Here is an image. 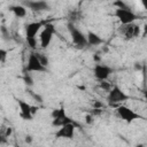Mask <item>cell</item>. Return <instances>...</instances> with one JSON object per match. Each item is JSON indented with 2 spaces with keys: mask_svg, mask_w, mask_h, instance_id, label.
<instances>
[{
  "mask_svg": "<svg viewBox=\"0 0 147 147\" xmlns=\"http://www.w3.org/2000/svg\"><path fill=\"white\" fill-rule=\"evenodd\" d=\"M40 28H41L40 22H32L25 26V39H26L28 46H30L32 49H34L37 47L36 36H37L38 31L40 30Z\"/></svg>",
  "mask_w": 147,
  "mask_h": 147,
  "instance_id": "6da1fadb",
  "label": "cell"
},
{
  "mask_svg": "<svg viewBox=\"0 0 147 147\" xmlns=\"http://www.w3.org/2000/svg\"><path fill=\"white\" fill-rule=\"evenodd\" d=\"M68 30H69V33H70V37H71L72 42L77 47L82 48V47H85L87 45V38H86V36L82 31H79L74 25V23H69L68 24Z\"/></svg>",
  "mask_w": 147,
  "mask_h": 147,
  "instance_id": "7a4b0ae2",
  "label": "cell"
},
{
  "mask_svg": "<svg viewBox=\"0 0 147 147\" xmlns=\"http://www.w3.org/2000/svg\"><path fill=\"white\" fill-rule=\"evenodd\" d=\"M52 117H53V122H52L53 126H60L61 127L68 123H71V119L67 116L63 107H61L59 109H53L52 110Z\"/></svg>",
  "mask_w": 147,
  "mask_h": 147,
  "instance_id": "3957f363",
  "label": "cell"
},
{
  "mask_svg": "<svg viewBox=\"0 0 147 147\" xmlns=\"http://www.w3.org/2000/svg\"><path fill=\"white\" fill-rule=\"evenodd\" d=\"M115 16L119 20L122 25L132 24L137 20V15L131 9H115Z\"/></svg>",
  "mask_w": 147,
  "mask_h": 147,
  "instance_id": "277c9868",
  "label": "cell"
},
{
  "mask_svg": "<svg viewBox=\"0 0 147 147\" xmlns=\"http://www.w3.org/2000/svg\"><path fill=\"white\" fill-rule=\"evenodd\" d=\"M116 111H117L118 116L122 119H124L126 123H132L133 121L139 119L141 117L138 113H136L133 109H131V108H129L126 106H118Z\"/></svg>",
  "mask_w": 147,
  "mask_h": 147,
  "instance_id": "5b68a950",
  "label": "cell"
},
{
  "mask_svg": "<svg viewBox=\"0 0 147 147\" xmlns=\"http://www.w3.org/2000/svg\"><path fill=\"white\" fill-rule=\"evenodd\" d=\"M127 99L129 95L125 94V92H123V90H121L118 86H113V88L108 92L107 95V101L109 103H119Z\"/></svg>",
  "mask_w": 147,
  "mask_h": 147,
  "instance_id": "8992f818",
  "label": "cell"
},
{
  "mask_svg": "<svg viewBox=\"0 0 147 147\" xmlns=\"http://www.w3.org/2000/svg\"><path fill=\"white\" fill-rule=\"evenodd\" d=\"M47 69L41 64L40 60L38 59L36 52L30 53L29 59H28V63H26V71H34V72H44Z\"/></svg>",
  "mask_w": 147,
  "mask_h": 147,
  "instance_id": "52a82bcc",
  "label": "cell"
},
{
  "mask_svg": "<svg viewBox=\"0 0 147 147\" xmlns=\"http://www.w3.org/2000/svg\"><path fill=\"white\" fill-rule=\"evenodd\" d=\"M54 32H55L54 26H53L51 23H47V24L45 25L44 30H42L41 33H40V46H41L42 48L48 47V45H49L51 41H52V37H53Z\"/></svg>",
  "mask_w": 147,
  "mask_h": 147,
  "instance_id": "ba28073f",
  "label": "cell"
},
{
  "mask_svg": "<svg viewBox=\"0 0 147 147\" xmlns=\"http://www.w3.org/2000/svg\"><path fill=\"white\" fill-rule=\"evenodd\" d=\"M113 69L106 64H101V63H98L94 65L93 68V74H94V77L99 80H106L111 74H113Z\"/></svg>",
  "mask_w": 147,
  "mask_h": 147,
  "instance_id": "9c48e42d",
  "label": "cell"
},
{
  "mask_svg": "<svg viewBox=\"0 0 147 147\" xmlns=\"http://www.w3.org/2000/svg\"><path fill=\"white\" fill-rule=\"evenodd\" d=\"M74 134H75V125L72 123H68L61 126L55 132V137L59 139H72Z\"/></svg>",
  "mask_w": 147,
  "mask_h": 147,
  "instance_id": "30bf717a",
  "label": "cell"
},
{
  "mask_svg": "<svg viewBox=\"0 0 147 147\" xmlns=\"http://www.w3.org/2000/svg\"><path fill=\"white\" fill-rule=\"evenodd\" d=\"M20 110H21V117L26 119V121H31L33 118V111H32V106L29 105L28 102L23 101V100H18L17 101Z\"/></svg>",
  "mask_w": 147,
  "mask_h": 147,
  "instance_id": "8fae6325",
  "label": "cell"
},
{
  "mask_svg": "<svg viewBox=\"0 0 147 147\" xmlns=\"http://www.w3.org/2000/svg\"><path fill=\"white\" fill-rule=\"evenodd\" d=\"M24 5L33 11H42L49 9V6L46 1H26L24 2Z\"/></svg>",
  "mask_w": 147,
  "mask_h": 147,
  "instance_id": "7c38bea8",
  "label": "cell"
},
{
  "mask_svg": "<svg viewBox=\"0 0 147 147\" xmlns=\"http://www.w3.org/2000/svg\"><path fill=\"white\" fill-rule=\"evenodd\" d=\"M86 38H87V44L91 45V46H98V45H101L103 42L102 38L99 34H96L95 32H92V31L87 32Z\"/></svg>",
  "mask_w": 147,
  "mask_h": 147,
  "instance_id": "4fadbf2b",
  "label": "cell"
},
{
  "mask_svg": "<svg viewBox=\"0 0 147 147\" xmlns=\"http://www.w3.org/2000/svg\"><path fill=\"white\" fill-rule=\"evenodd\" d=\"M121 32L125 37V39H132L134 38V23L127 24V25H122L121 26Z\"/></svg>",
  "mask_w": 147,
  "mask_h": 147,
  "instance_id": "5bb4252c",
  "label": "cell"
},
{
  "mask_svg": "<svg viewBox=\"0 0 147 147\" xmlns=\"http://www.w3.org/2000/svg\"><path fill=\"white\" fill-rule=\"evenodd\" d=\"M10 10L14 13V15L18 18L21 17H24L26 15V9L24 6H21V5H16V6H11L10 7Z\"/></svg>",
  "mask_w": 147,
  "mask_h": 147,
  "instance_id": "9a60e30c",
  "label": "cell"
},
{
  "mask_svg": "<svg viewBox=\"0 0 147 147\" xmlns=\"http://www.w3.org/2000/svg\"><path fill=\"white\" fill-rule=\"evenodd\" d=\"M36 54H37L38 59L40 60L41 64H42L45 68H47V65H48V57H47L45 54H42V53H38V52H36Z\"/></svg>",
  "mask_w": 147,
  "mask_h": 147,
  "instance_id": "2e32d148",
  "label": "cell"
},
{
  "mask_svg": "<svg viewBox=\"0 0 147 147\" xmlns=\"http://www.w3.org/2000/svg\"><path fill=\"white\" fill-rule=\"evenodd\" d=\"M100 87L102 88V90H105V91H107V92H109L111 88H113V86L110 85V83H108L107 80H100Z\"/></svg>",
  "mask_w": 147,
  "mask_h": 147,
  "instance_id": "e0dca14e",
  "label": "cell"
},
{
  "mask_svg": "<svg viewBox=\"0 0 147 147\" xmlns=\"http://www.w3.org/2000/svg\"><path fill=\"white\" fill-rule=\"evenodd\" d=\"M114 5L116 6V8H117V9H130V7H127V6H126V3H125V2H123V1H115V2H114Z\"/></svg>",
  "mask_w": 147,
  "mask_h": 147,
  "instance_id": "ac0fdd59",
  "label": "cell"
},
{
  "mask_svg": "<svg viewBox=\"0 0 147 147\" xmlns=\"http://www.w3.org/2000/svg\"><path fill=\"white\" fill-rule=\"evenodd\" d=\"M6 57H7V51L3 49V48H1L0 49V61H1V63H5Z\"/></svg>",
  "mask_w": 147,
  "mask_h": 147,
  "instance_id": "d6986e66",
  "label": "cell"
},
{
  "mask_svg": "<svg viewBox=\"0 0 147 147\" xmlns=\"http://www.w3.org/2000/svg\"><path fill=\"white\" fill-rule=\"evenodd\" d=\"M23 79H24V83H25L28 86H32V85H33V79H32L28 74L24 76V78H23Z\"/></svg>",
  "mask_w": 147,
  "mask_h": 147,
  "instance_id": "ffe728a7",
  "label": "cell"
},
{
  "mask_svg": "<svg viewBox=\"0 0 147 147\" xmlns=\"http://www.w3.org/2000/svg\"><path fill=\"white\" fill-rule=\"evenodd\" d=\"M141 34V28L138 24H134V38L139 37Z\"/></svg>",
  "mask_w": 147,
  "mask_h": 147,
  "instance_id": "44dd1931",
  "label": "cell"
},
{
  "mask_svg": "<svg viewBox=\"0 0 147 147\" xmlns=\"http://www.w3.org/2000/svg\"><path fill=\"white\" fill-rule=\"evenodd\" d=\"M29 92H30V94L32 95V98H33V99H34V100H36L37 102H40V103L42 102V98H41V96H40L39 94H34V93H32L31 91H29Z\"/></svg>",
  "mask_w": 147,
  "mask_h": 147,
  "instance_id": "7402d4cb",
  "label": "cell"
},
{
  "mask_svg": "<svg viewBox=\"0 0 147 147\" xmlns=\"http://www.w3.org/2000/svg\"><path fill=\"white\" fill-rule=\"evenodd\" d=\"M85 122H86V124H92L94 121H93V115H91V114H87L86 116H85Z\"/></svg>",
  "mask_w": 147,
  "mask_h": 147,
  "instance_id": "603a6c76",
  "label": "cell"
},
{
  "mask_svg": "<svg viewBox=\"0 0 147 147\" xmlns=\"http://www.w3.org/2000/svg\"><path fill=\"white\" fill-rule=\"evenodd\" d=\"M102 107H103L102 102H100V101H94L93 102V108H95V109H102Z\"/></svg>",
  "mask_w": 147,
  "mask_h": 147,
  "instance_id": "cb8c5ba5",
  "label": "cell"
},
{
  "mask_svg": "<svg viewBox=\"0 0 147 147\" xmlns=\"http://www.w3.org/2000/svg\"><path fill=\"white\" fill-rule=\"evenodd\" d=\"M100 114H102V109H95V108H93V110L91 113V115H100Z\"/></svg>",
  "mask_w": 147,
  "mask_h": 147,
  "instance_id": "d4e9b609",
  "label": "cell"
},
{
  "mask_svg": "<svg viewBox=\"0 0 147 147\" xmlns=\"http://www.w3.org/2000/svg\"><path fill=\"white\" fill-rule=\"evenodd\" d=\"M32 140H33V139H32V137H31L30 134L25 136V139H24V141H25L26 144H31V142H32Z\"/></svg>",
  "mask_w": 147,
  "mask_h": 147,
  "instance_id": "484cf974",
  "label": "cell"
},
{
  "mask_svg": "<svg viewBox=\"0 0 147 147\" xmlns=\"http://www.w3.org/2000/svg\"><path fill=\"white\" fill-rule=\"evenodd\" d=\"M146 36H147V24L144 25V31L141 33V37H146Z\"/></svg>",
  "mask_w": 147,
  "mask_h": 147,
  "instance_id": "4316f807",
  "label": "cell"
},
{
  "mask_svg": "<svg viewBox=\"0 0 147 147\" xmlns=\"http://www.w3.org/2000/svg\"><path fill=\"white\" fill-rule=\"evenodd\" d=\"M141 5H142V7H144L145 9H147V0H142V1H141Z\"/></svg>",
  "mask_w": 147,
  "mask_h": 147,
  "instance_id": "83f0119b",
  "label": "cell"
},
{
  "mask_svg": "<svg viewBox=\"0 0 147 147\" xmlns=\"http://www.w3.org/2000/svg\"><path fill=\"white\" fill-rule=\"evenodd\" d=\"M10 133H11V127H8L7 132H6V136H10Z\"/></svg>",
  "mask_w": 147,
  "mask_h": 147,
  "instance_id": "f1b7e54d",
  "label": "cell"
},
{
  "mask_svg": "<svg viewBox=\"0 0 147 147\" xmlns=\"http://www.w3.org/2000/svg\"><path fill=\"white\" fill-rule=\"evenodd\" d=\"M144 96H145V101H146V103H147V90L144 92Z\"/></svg>",
  "mask_w": 147,
  "mask_h": 147,
  "instance_id": "f546056e",
  "label": "cell"
},
{
  "mask_svg": "<svg viewBox=\"0 0 147 147\" xmlns=\"http://www.w3.org/2000/svg\"><path fill=\"white\" fill-rule=\"evenodd\" d=\"M136 69H141V65H140V63H136Z\"/></svg>",
  "mask_w": 147,
  "mask_h": 147,
  "instance_id": "4dcf8cb0",
  "label": "cell"
},
{
  "mask_svg": "<svg viewBox=\"0 0 147 147\" xmlns=\"http://www.w3.org/2000/svg\"><path fill=\"white\" fill-rule=\"evenodd\" d=\"M94 60H95V61H100V57H99V56L95 54V56H94Z\"/></svg>",
  "mask_w": 147,
  "mask_h": 147,
  "instance_id": "1f68e13d",
  "label": "cell"
},
{
  "mask_svg": "<svg viewBox=\"0 0 147 147\" xmlns=\"http://www.w3.org/2000/svg\"><path fill=\"white\" fill-rule=\"evenodd\" d=\"M136 147H145V145H142V144H138V145H136Z\"/></svg>",
  "mask_w": 147,
  "mask_h": 147,
  "instance_id": "d6a6232c",
  "label": "cell"
}]
</instances>
